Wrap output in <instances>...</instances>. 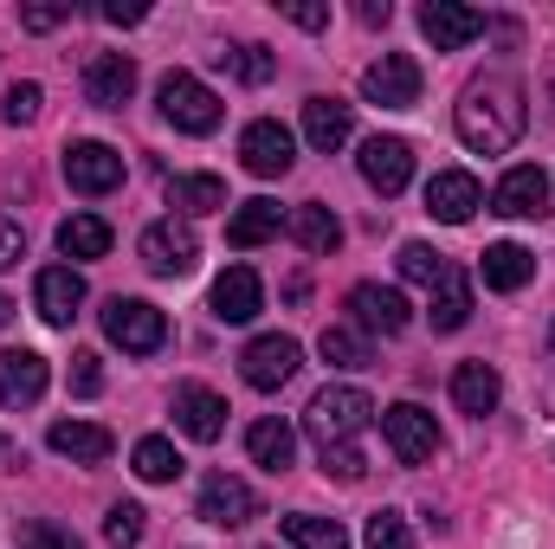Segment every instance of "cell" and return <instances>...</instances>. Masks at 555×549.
<instances>
[{
	"mask_svg": "<svg viewBox=\"0 0 555 549\" xmlns=\"http://www.w3.org/2000/svg\"><path fill=\"white\" fill-rule=\"evenodd\" d=\"M349 310H356V323L375 330V336H401V330L414 323V304H408L395 284H356V291H349Z\"/></svg>",
	"mask_w": 555,
	"mask_h": 549,
	"instance_id": "cell-17",
	"label": "cell"
},
{
	"mask_svg": "<svg viewBox=\"0 0 555 549\" xmlns=\"http://www.w3.org/2000/svg\"><path fill=\"white\" fill-rule=\"evenodd\" d=\"M20 259H26V233L13 220H0V272H13Z\"/></svg>",
	"mask_w": 555,
	"mask_h": 549,
	"instance_id": "cell-44",
	"label": "cell"
},
{
	"mask_svg": "<svg viewBox=\"0 0 555 549\" xmlns=\"http://www.w3.org/2000/svg\"><path fill=\"white\" fill-rule=\"evenodd\" d=\"M284 537H291V549H349V531L336 518H317V511L284 518Z\"/></svg>",
	"mask_w": 555,
	"mask_h": 549,
	"instance_id": "cell-33",
	"label": "cell"
},
{
	"mask_svg": "<svg viewBox=\"0 0 555 549\" xmlns=\"http://www.w3.org/2000/svg\"><path fill=\"white\" fill-rule=\"evenodd\" d=\"M26 549H78V537L59 524H26Z\"/></svg>",
	"mask_w": 555,
	"mask_h": 549,
	"instance_id": "cell-43",
	"label": "cell"
},
{
	"mask_svg": "<svg viewBox=\"0 0 555 549\" xmlns=\"http://www.w3.org/2000/svg\"><path fill=\"white\" fill-rule=\"evenodd\" d=\"M7 317H13V297H0V323H7Z\"/></svg>",
	"mask_w": 555,
	"mask_h": 549,
	"instance_id": "cell-47",
	"label": "cell"
},
{
	"mask_svg": "<svg viewBox=\"0 0 555 549\" xmlns=\"http://www.w3.org/2000/svg\"><path fill=\"white\" fill-rule=\"evenodd\" d=\"M362 549H414V531L401 511H375L369 531H362Z\"/></svg>",
	"mask_w": 555,
	"mask_h": 549,
	"instance_id": "cell-35",
	"label": "cell"
},
{
	"mask_svg": "<svg viewBox=\"0 0 555 549\" xmlns=\"http://www.w3.org/2000/svg\"><path fill=\"white\" fill-rule=\"evenodd\" d=\"M266 310V284L253 266H227V272L214 278V317L220 323H253Z\"/></svg>",
	"mask_w": 555,
	"mask_h": 549,
	"instance_id": "cell-18",
	"label": "cell"
},
{
	"mask_svg": "<svg viewBox=\"0 0 555 549\" xmlns=\"http://www.w3.org/2000/svg\"><path fill=\"white\" fill-rule=\"evenodd\" d=\"M420 33L433 39V52H459L485 33V13L478 7H459V0H426L420 7Z\"/></svg>",
	"mask_w": 555,
	"mask_h": 549,
	"instance_id": "cell-15",
	"label": "cell"
},
{
	"mask_svg": "<svg viewBox=\"0 0 555 549\" xmlns=\"http://www.w3.org/2000/svg\"><path fill=\"white\" fill-rule=\"evenodd\" d=\"M550 207V175L537 168V162H517L498 188H491V214H504V220H537Z\"/></svg>",
	"mask_w": 555,
	"mask_h": 549,
	"instance_id": "cell-13",
	"label": "cell"
},
{
	"mask_svg": "<svg viewBox=\"0 0 555 549\" xmlns=\"http://www.w3.org/2000/svg\"><path fill=\"white\" fill-rule=\"evenodd\" d=\"M85 98H91L98 111H124V104L137 98V59H130V52H98V59L85 65Z\"/></svg>",
	"mask_w": 555,
	"mask_h": 549,
	"instance_id": "cell-16",
	"label": "cell"
},
{
	"mask_svg": "<svg viewBox=\"0 0 555 549\" xmlns=\"http://www.w3.org/2000/svg\"><path fill=\"white\" fill-rule=\"evenodd\" d=\"M297 362H304L297 336H253V343H246V356H240V375H246V388L278 395V388L297 375Z\"/></svg>",
	"mask_w": 555,
	"mask_h": 549,
	"instance_id": "cell-8",
	"label": "cell"
},
{
	"mask_svg": "<svg viewBox=\"0 0 555 549\" xmlns=\"http://www.w3.org/2000/svg\"><path fill=\"white\" fill-rule=\"evenodd\" d=\"M168 207H181V214H214V207H227V181H220V175H175V181H168Z\"/></svg>",
	"mask_w": 555,
	"mask_h": 549,
	"instance_id": "cell-31",
	"label": "cell"
},
{
	"mask_svg": "<svg viewBox=\"0 0 555 549\" xmlns=\"http://www.w3.org/2000/svg\"><path fill=\"white\" fill-rule=\"evenodd\" d=\"M39 104H46L39 85H13V91L0 98V117H7V124H39Z\"/></svg>",
	"mask_w": 555,
	"mask_h": 549,
	"instance_id": "cell-39",
	"label": "cell"
},
{
	"mask_svg": "<svg viewBox=\"0 0 555 549\" xmlns=\"http://www.w3.org/2000/svg\"><path fill=\"white\" fill-rule=\"evenodd\" d=\"M59 253H65V259H104V253H111V220L72 214V220L59 227Z\"/></svg>",
	"mask_w": 555,
	"mask_h": 549,
	"instance_id": "cell-30",
	"label": "cell"
},
{
	"mask_svg": "<svg viewBox=\"0 0 555 549\" xmlns=\"http://www.w3.org/2000/svg\"><path fill=\"white\" fill-rule=\"evenodd\" d=\"M439 272H446V253H433V246H420V240L401 246V278H408V284H439Z\"/></svg>",
	"mask_w": 555,
	"mask_h": 549,
	"instance_id": "cell-37",
	"label": "cell"
},
{
	"mask_svg": "<svg viewBox=\"0 0 555 549\" xmlns=\"http://www.w3.org/2000/svg\"><path fill=\"white\" fill-rule=\"evenodd\" d=\"M137 478L142 485H175L181 478V452H175V439H162V433H149V439H137Z\"/></svg>",
	"mask_w": 555,
	"mask_h": 549,
	"instance_id": "cell-32",
	"label": "cell"
},
{
	"mask_svg": "<svg viewBox=\"0 0 555 549\" xmlns=\"http://www.w3.org/2000/svg\"><path fill=\"white\" fill-rule=\"evenodd\" d=\"M550 98H555V85H550Z\"/></svg>",
	"mask_w": 555,
	"mask_h": 549,
	"instance_id": "cell-48",
	"label": "cell"
},
{
	"mask_svg": "<svg viewBox=\"0 0 555 549\" xmlns=\"http://www.w3.org/2000/svg\"><path fill=\"white\" fill-rule=\"evenodd\" d=\"M284 227H291V240H297L304 253H317V259H330V253L343 246V220H336L323 201H304V207H291V220H284Z\"/></svg>",
	"mask_w": 555,
	"mask_h": 549,
	"instance_id": "cell-26",
	"label": "cell"
},
{
	"mask_svg": "<svg viewBox=\"0 0 555 549\" xmlns=\"http://www.w3.org/2000/svg\"><path fill=\"white\" fill-rule=\"evenodd\" d=\"M478 278H485L491 291H524V284L537 278V253H524L517 240H498V246H485Z\"/></svg>",
	"mask_w": 555,
	"mask_h": 549,
	"instance_id": "cell-27",
	"label": "cell"
},
{
	"mask_svg": "<svg viewBox=\"0 0 555 549\" xmlns=\"http://www.w3.org/2000/svg\"><path fill=\"white\" fill-rule=\"evenodd\" d=\"M284 20H291V26H304V33H323V26H330V7H317V0H291V7H284Z\"/></svg>",
	"mask_w": 555,
	"mask_h": 549,
	"instance_id": "cell-42",
	"label": "cell"
},
{
	"mask_svg": "<svg viewBox=\"0 0 555 549\" xmlns=\"http://www.w3.org/2000/svg\"><path fill=\"white\" fill-rule=\"evenodd\" d=\"M349 130H356V104H343V98H304V142L317 155H336L349 142Z\"/></svg>",
	"mask_w": 555,
	"mask_h": 549,
	"instance_id": "cell-22",
	"label": "cell"
},
{
	"mask_svg": "<svg viewBox=\"0 0 555 549\" xmlns=\"http://www.w3.org/2000/svg\"><path fill=\"white\" fill-rule=\"evenodd\" d=\"M155 104H162V117H168L181 137H214L220 117H227V104H220L194 72H168V78L155 85Z\"/></svg>",
	"mask_w": 555,
	"mask_h": 549,
	"instance_id": "cell-3",
	"label": "cell"
},
{
	"mask_svg": "<svg viewBox=\"0 0 555 549\" xmlns=\"http://www.w3.org/2000/svg\"><path fill=\"white\" fill-rule=\"evenodd\" d=\"M375 420V401L362 395V388H323L310 413H304V433H310V446H317V459H323V472L330 478H343V485H356L362 472H369V459H362V426Z\"/></svg>",
	"mask_w": 555,
	"mask_h": 549,
	"instance_id": "cell-1",
	"label": "cell"
},
{
	"mask_svg": "<svg viewBox=\"0 0 555 549\" xmlns=\"http://www.w3.org/2000/svg\"><path fill=\"white\" fill-rule=\"evenodd\" d=\"M452 401H459V413H478L485 420V413L504 401V375L491 362H459L452 369Z\"/></svg>",
	"mask_w": 555,
	"mask_h": 549,
	"instance_id": "cell-25",
	"label": "cell"
},
{
	"mask_svg": "<svg viewBox=\"0 0 555 549\" xmlns=\"http://www.w3.org/2000/svg\"><path fill=\"white\" fill-rule=\"evenodd\" d=\"M433 330L439 336H452V330H465V317H472V278L459 272V266H446L439 272V284H433Z\"/></svg>",
	"mask_w": 555,
	"mask_h": 549,
	"instance_id": "cell-28",
	"label": "cell"
},
{
	"mask_svg": "<svg viewBox=\"0 0 555 549\" xmlns=\"http://www.w3.org/2000/svg\"><path fill=\"white\" fill-rule=\"evenodd\" d=\"M220 59L233 65V78H240V85H266V78L278 72V59L266 52V46H233V52H220Z\"/></svg>",
	"mask_w": 555,
	"mask_h": 549,
	"instance_id": "cell-36",
	"label": "cell"
},
{
	"mask_svg": "<svg viewBox=\"0 0 555 549\" xmlns=\"http://www.w3.org/2000/svg\"><path fill=\"white\" fill-rule=\"evenodd\" d=\"M382 433H388V446H395L401 465H426V459L439 452V426H433V413L420 408V401L382 408Z\"/></svg>",
	"mask_w": 555,
	"mask_h": 549,
	"instance_id": "cell-9",
	"label": "cell"
},
{
	"mask_svg": "<svg viewBox=\"0 0 555 549\" xmlns=\"http://www.w3.org/2000/svg\"><path fill=\"white\" fill-rule=\"evenodd\" d=\"M362 181L395 201V194L414 181V142L408 137H369L362 142Z\"/></svg>",
	"mask_w": 555,
	"mask_h": 549,
	"instance_id": "cell-11",
	"label": "cell"
},
{
	"mask_svg": "<svg viewBox=\"0 0 555 549\" xmlns=\"http://www.w3.org/2000/svg\"><path fill=\"white\" fill-rule=\"evenodd\" d=\"M104 20H111V26H142L149 7H142V0H104Z\"/></svg>",
	"mask_w": 555,
	"mask_h": 549,
	"instance_id": "cell-45",
	"label": "cell"
},
{
	"mask_svg": "<svg viewBox=\"0 0 555 549\" xmlns=\"http://www.w3.org/2000/svg\"><path fill=\"white\" fill-rule=\"evenodd\" d=\"M194 518L214 524V531H240V524L259 518V491H253L246 478H233V472H207V478H201V505H194Z\"/></svg>",
	"mask_w": 555,
	"mask_h": 549,
	"instance_id": "cell-6",
	"label": "cell"
},
{
	"mask_svg": "<svg viewBox=\"0 0 555 549\" xmlns=\"http://www.w3.org/2000/svg\"><path fill=\"white\" fill-rule=\"evenodd\" d=\"M72 395H78V401L104 395V369H98V356H91V349H78V356H72Z\"/></svg>",
	"mask_w": 555,
	"mask_h": 549,
	"instance_id": "cell-40",
	"label": "cell"
},
{
	"mask_svg": "<svg viewBox=\"0 0 555 549\" xmlns=\"http://www.w3.org/2000/svg\"><path fill=\"white\" fill-rule=\"evenodd\" d=\"M452 124H459V142H465V149L504 155L511 142L524 137V91H517L511 78H485V85L465 91V104H459Z\"/></svg>",
	"mask_w": 555,
	"mask_h": 549,
	"instance_id": "cell-2",
	"label": "cell"
},
{
	"mask_svg": "<svg viewBox=\"0 0 555 549\" xmlns=\"http://www.w3.org/2000/svg\"><path fill=\"white\" fill-rule=\"evenodd\" d=\"M194 259H201V233H194V220H149L142 227V266L155 278H188L194 272Z\"/></svg>",
	"mask_w": 555,
	"mask_h": 549,
	"instance_id": "cell-5",
	"label": "cell"
},
{
	"mask_svg": "<svg viewBox=\"0 0 555 549\" xmlns=\"http://www.w3.org/2000/svg\"><path fill=\"white\" fill-rule=\"evenodd\" d=\"M278 201H246V207H233V220H227V246H240V253H253V246H266L278 233Z\"/></svg>",
	"mask_w": 555,
	"mask_h": 549,
	"instance_id": "cell-29",
	"label": "cell"
},
{
	"mask_svg": "<svg viewBox=\"0 0 555 549\" xmlns=\"http://www.w3.org/2000/svg\"><path fill=\"white\" fill-rule=\"evenodd\" d=\"M317 349H323V362H330V369H369V336H362V330L330 323V330L317 336Z\"/></svg>",
	"mask_w": 555,
	"mask_h": 549,
	"instance_id": "cell-34",
	"label": "cell"
},
{
	"mask_svg": "<svg viewBox=\"0 0 555 549\" xmlns=\"http://www.w3.org/2000/svg\"><path fill=\"white\" fill-rule=\"evenodd\" d=\"M72 20V7H20V26L26 33H52V26H65Z\"/></svg>",
	"mask_w": 555,
	"mask_h": 549,
	"instance_id": "cell-41",
	"label": "cell"
},
{
	"mask_svg": "<svg viewBox=\"0 0 555 549\" xmlns=\"http://www.w3.org/2000/svg\"><path fill=\"white\" fill-rule=\"evenodd\" d=\"M65 181L72 194H111L124 188V155L111 142H65Z\"/></svg>",
	"mask_w": 555,
	"mask_h": 549,
	"instance_id": "cell-10",
	"label": "cell"
},
{
	"mask_svg": "<svg viewBox=\"0 0 555 549\" xmlns=\"http://www.w3.org/2000/svg\"><path fill=\"white\" fill-rule=\"evenodd\" d=\"M46 446L59 452V459H78V465H98V459H111V426H98V420H52V433H46Z\"/></svg>",
	"mask_w": 555,
	"mask_h": 549,
	"instance_id": "cell-23",
	"label": "cell"
},
{
	"mask_svg": "<svg viewBox=\"0 0 555 549\" xmlns=\"http://www.w3.org/2000/svg\"><path fill=\"white\" fill-rule=\"evenodd\" d=\"M33 304H39V317L52 330H65L78 317V304H85V278L72 272V266H46V272L33 278Z\"/></svg>",
	"mask_w": 555,
	"mask_h": 549,
	"instance_id": "cell-21",
	"label": "cell"
},
{
	"mask_svg": "<svg viewBox=\"0 0 555 549\" xmlns=\"http://www.w3.org/2000/svg\"><path fill=\"white\" fill-rule=\"evenodd\" d=\"M356 20H362V26H388V20H395V7H388V0H362V7H356Z\"/></svg>",
	"mask_w": 555,
	"mask_h": 549,
	"instance_id": "cell-46",
	"label": "cell"
},
{
	"mask_svg": "<svg viewBox=\"0 0 555 549\" xmlns=\"http://www.w3.org/2000/svg\"><path fill=\"white\" fill-rule=\"evenodd\" d=\"M478 207H485V188H478V175H465V168H439V175L426 181V214H433V220H446V227H465Z\"/></svg>",
	"mask_w": 555,
	"mask_h": 549,
	"instance_id": "cell-14",
	"label": "cell"
},
{
	"mask_svg": "<svg viewBox=\"0 0 555 549\" xmlns=\"http://www.w3.org/2000/svg\"><path fill=\"white\" fill-rule=\"evenodd\" d=\"M240 162H246L259 181H278V175H291L297 142H291V130H284V124L259 117V124H246V137H240Z\"/></svg>",
	"mask_w": 555,
	"mask_h": 549,
	"instance_id": "cell-12",
	"label": "cell"
},
{
	"mask_svg": "<svg viewBox=\"0 0 555 549\" xmlns=\"http://www.w3.org/2000/svg\"><path fill=\"white\" fill-rule=\"evenodd\" d=\"M104 336L124 349V356H155L168 343V317L142 297H111L104 304Z\"/></svg>",
	"mask_w": 555,
	"mask_h": 549,
	"instance_id": "cell-4",
	"label": "cell"
},
{
	"mask_svg": "<svg viewBox=\"0 0 555 549\" xmlns=\"http://www.w3.org/2000/svg\"><path fill=\"white\" fill-rule=\"evenodd\" d=\"M175 426L207 446V439L227 433V401H220L214 388H201V382H181V388H175Z\"/></svg>",
	"mask_w": 555,
	"mask_h": 549,
	"instance_id": "cell-20",
	"label": "cell"
},
{
	"mask_svg": "<svg viewBox=\"0 0 555 549\" xmlns=\"http://www.w3.org/2000/svg\"><path fill=\"white\" fill-rule=\"evenodd\" d=\"M46 382H52V369L39 349H0V401L7 408H33L46 395Z\"/></svg>",
	"mask_w": 555,
	"mask_h": 549,
	"instance_id": "cell-19",
	"label": "cell"
},
{
	"mask_svg": "<svg viewBox=\"0 0 555 549\" xmlns=\"http://www.w3.org/2000/svg\"><path fill=\"white\" fill-rule=\"evenodd\" d=\"M362 91H369V104H382V111H414L420 104V59L414 52H382V59L362 72Z\"/></svg>",
	"mask_w": 555,
	"mask_h": 549,
	"instance_id": "cell-7",
	"label": "cell"
},
{
	"mask_svg": "<svg viewBox=\"0 0 555 549\" xmlns=\"http://www.w3.org/2000/svg\"><path fill=\"white\" fill-rule=\"evenodd\" d=\"M104 537H111L117 549H137V544H142V505H130V498H124V505H111V518H104Z\"/></svg>",
	"mask_w": 555,
	"mask_h": 549,
	"instance_id": "cell-38",
	"label": "cell"
},
{
	"mask_svg": "<svg viewBox=\"0 0 555 549\" xmlns=\"http://www.w3.org/2000/svg\"><path fill=\"white\" fill-rule=\"evenodd\" d=\"M246 452H253V465H266V472H291V459H297V426L278 420V413L253 420V426H246Z\"/></svg>",
	"mask_w": 555,
	"mask_h": 549,
	"instance_id": "cell-24",
	"label": "cell"
}]
</instances>
